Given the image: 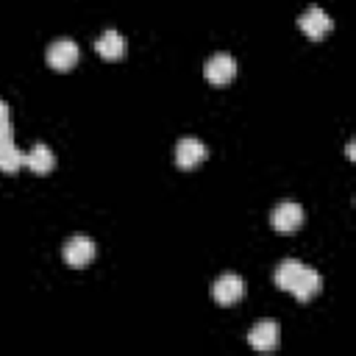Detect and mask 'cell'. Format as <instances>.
I'll return each mask as SVG.
<instances>
[{
    "label": "cell",
    "instance_id": "30bf717a",
    "mask_svg": "<svg viewBox=\"0 0 356 356\" xmlns=\"http://www.w3.org/2000/svg\"><path fill=\"white\" fill-rule=\"evenodd\" d=\"M95 50H97L103 58L117 61V58H122V53H125V39H122V33H120V31L108 28V31H103V33L97 36Z\"/></svg>",
    "mask_w": 356,
    "mask_h": 356
},
{
    "label": "cell",
    "instance_id": "7c38bea8",
    "mask_svg": "<svg viewBox=\"0 0 356 356\" xmlns=\"http://www.w3.org/2000/svg\"><path fill=\"white\" fill-rule=\"evenodd\" d=\"M300 267H303V264H300L298 259H286V261H281V264L275 267V275H273L275 286L286 292V289H289V284L295 281V275L300 273Z\"/></svg>",
    "mask_w": 356,
    "mask_h": 356
},
{
    "label": "cell",
    "instance_id": "52a82bcc",
    "mask_svg": "<svg viewBox=\"0 0 356 356\" xmlns=\"http://www.w3.org/2000/svg\"><path fill=\"white\" fill-rule=\"evenodd\" d=\"M61 256L70 267H86L95 259V242L89 236H72V239H67Z\"/></svg>",
    "mask_w": 356,
    "mask_h": 356
},
{
    "label": "cell",
    "instance_id": "9a60e30c",
    "mask_svg": "<svg viewBox=\"0 0 356 356\" xmlns=\"http://www.w3.org/2000/svg\"><path fill=\"white\" fill-rule=\"evenodd\" d=\"M6 122H8V103L0 100V125H6Z\"/></svg>",
    "mask_w": 356,
    "mask_h": 356
},
{
    "label": "cell",
    "instance_id": "7a4b0ae2",
    "mask_svg": "<svg viewBox=\"0 0 356 356\" xmlns=\"http://www.w3.org/2000/svg\"><path fill=\"white\" fill-rule=\"evenodd\" d=\"M270 222H273L275 231H281V234H292V231H298L300 222H303V209H300L295 200H284V203H278V206L273 209Z\"/></svg>",
    "mask_w": 356,
    "mask_h": 356
},
{
    "label": "cell",
    "instance_id": "8992f818",
    "mask_svg": "<svg viewBox=\"0 0 356 356\" xmlns=\"http://www.w3.org/2000/svg\"><path fill=\"white\" fill-rule=\"evenodd\" d=\"M320 289H323V278H320V273L303 264V267H300V273L295 275V281L289 284V289H286V292H292L300 303H306V300H312Z\"/></svg>",
    "mask_w": 356,
    "mask_h": 356
},
{
    "label": "cell",
    "instance_id": "3957f363",
    "mask_svg": "<svg viewBox=\"0 0 356 356\" xmlns=\"http://www.w3.org/2000/svg\"><path fill=\"white\" fill-rule=\"evenodd\" d=\"M242 295H245V284H242V278L234 275V273L220 275V278L214 281V286H211V298H214L220 306H234V303L242 300Z\"/></svg>",
    "mask_w": 356,
    "mask_h": 356
},
{
    "label": "cell",
    "instance_id": "8fae6325",
    "mask_svg": "<svg viewBox=\"0 0 356 356\" xmlns=\"http://www.w3.org/2000/svg\"><path fill=\"white\" fill-rule=\"evenodd\" d=\"M53 164H56V156H53V150H50L47 145H33V147L25 153V167H28L31 172H36V175L50 172Z\"/></svg>",
    "mask_w": 356,
    "mask_h": 356
},
{
    "label": "cell",
    "instance_id": "277c9868",
    "mask_svg": "<svg viewBox=\"0 0 356 356\" xmlns=\"http://www.w3.org/2000/svg\"><path fill=\"white\" fill-rule=\"evenodd\" d=\"M298 25H300V31H303L312 42H317V39H323V36L331 31V17H328L320 6H309V8L300 14Z\"/></svg>",
    "mask_w": 356,
    "mask_h": 356
},
{
    "label": "cell",
    "instance_id": "9c48e42d",
    "mask_svg": "<svg viewBox=\"0 0 356 356\" xmlns=\"http://www.w3.org/2000/svg\"><path fill=\"white\" fill-rule=\"evenodd\" d=\"M203 159H206V145H203L200 139L186 136V139H181V142L175 145V164H178L181 170H192V167H197Z\"/></svg>",
    "mask_w": 356,
    "mask_h": 356
},
{
    "label": "cell",
    "instance_id": "5bb4252c",
    "mask_svg": "<svg viewBox=\"0 0 356 356\" xmlns=\"http://www.w3.org/2000/svg\"><path fill=\"white\" fill-rule=\"evenodd\" d=\"M11 142H14V128H11V122H6V125H0V147L11 145Z\"/></svg>",
    "mask_w": 356,
    "mask_h": 356
},
{
    "label": "cell",
    "instance_id": "4fadbf2b",
    "mask_svg": "<svg viewBox=\"0 0 356 356\" xmlns=\"http://www.w3.org/2000/svg\"><path fill=\"white\" fill-rule=\"evenodd\" d=\"M22 164H25V153H22L14 142L0 147V170H3V172H17Z\"/></svg>",
    "mask_w": 356,
    "mask_h": 356
},
{
    "label": "cell",
    "instance_id": "ba28073f",
    "mask_svg": "<svg viewBox=\"0 0 356 356\" xmlns=\"http://www.w3.org/2000/svg\"><path fill=\"white\" fill-rule=\"evenodd\" d=\"M248 342H250L253 350L270 353V350L278 345V323H273V320L256 323V325L250 328V334H248Z\"/></svg>",
    "mask_w": 356,
    "mask_h": 356
},
{
    "label": "cell",
    "instance_id": "6da1fadb",
    "mask_svg": "<svg viewBox=\"0 0 356 356\" xmlns=\"http://www.w3.org/2000/svg\"><path fill=\"white\" fill-rule=\"evenodd\" d=\"M203 75H206L209 83H214V86H225V83L236 75V61H234V56H228V53H214V56L206 61Z\"/></svg>",
    "mask_w": 356,
    "mask_h": 356
},
{
    "label": "cell",
    "instance_id": "5b68a950",
    "mask_svg": "<svg viewBox=\"0 0 356 356\" xmlns=\"http://www.w3.org/2000/svg\"><path fill=\"white\" fill-rule=\"evenodd\" d=\"M47 64L58 72H67L78 64V44L72 39H58L47 47Z\"/></svg>",
    "mask_w": 356,
    "mask_h": 356
}]
</instances>
